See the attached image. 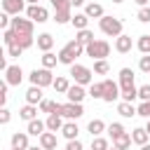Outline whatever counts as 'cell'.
<instances>
[{"instance_id":"1","label":"cell","mask_w":150,"mask_h":150,"mask_svg":"<svg viewBox=\"0 0 150 150\" xmlns=\"http://www.w3.org/2000/svg\"><path fill=\"white\" fill-rule=\"evenodd\" d=\"M82 54H84V45H80L77 40H70L68 45H63V47L59 49V63H63V66H73L75 59L82 56Z\"/></svg>"},{"instance_id":"2","label":"cell","mask_w":150,"mask_h":150,"mask_svg":"<svg viewBox=\"0 0 150 150\" xmlns=\"http://www.w3.org/2000/svg\"><path fill=\"white\" fill-rule=\"evenodd\" d=\"M70 70H68V75L77 82V84H82V87H87V84H91L94 82V70L91 68H87V66H82V63H73V66H68Z\"/></svg>"},{"instance_id":"3","label":"cell","mask_w":150,"mask_h":150,"mask_svg":"<svg viewBox=\"0 0 150 150\" xmlns=\"http://www.w3.org/2000/svg\"><path fill=\"white\" fill-rule=\"evenodd\" d=\"M98 28H101V33L108 35V38H117V35H122V21H120L117 16H108V14H103V16L98 19Z\"/></svg>"},{"instance_id":"4","label":"cell","mask_w":150,"mask_h":150,"mask_svg":"<svg viewBox=\"0 0 150 150\" xmlns=\"http://www.w3.org/2000/svg\"><path fill=\"white\" fill-rule=\"evenodd\" d=\"M84 54L91 56L94 61L105 59V56L110 54V42H108V40H94V42H89V45L84 47Z\"/></svg>"},{"instance_id":"5","label":"cell","mask_w":150,"mask_h":150,"mask_svg":"<svg viewBox=\"0 0 150 150\" xmlns=\"http://www.w3.org/2000/svg\"><path fill=\"white\" fill-rule=\"evenodd\" d=\"M30 84H38V87H52L54 84V75H52V68H35L30 75H28Z\"/></svg>"},{"instance_id":"6","label":"cell","mask_w":150,"mask_h":150,"mask_svg":"<svg viewBox=\"0 0 150 150\" xmlns=\"http://www.w3.org/2000/svg\"><path fill=\"white\" fill-rule=\"evenodd\" d=\"M26 16H28L30 21H35V23L49 21V12H47L42 5H28V7H26Z\"/></svg>"},{"instance_id":"7","label":"cell","mask_w":150,"mask_h":150,"mask_svg":"<svg viewBox=\"0 0 150 150\" xmlns=\"http://www.w3.org/2000/svg\"><path fill=\"white\" fill-rule=\"evenodd\" d=\"M61 115H63L66 120H80V117L84 115V108H82V103L68 101V103H61Z\"/></svg>"},{"instance_id":"8","label":"cell","mask_w":150,"mask_h":150,"mask_svg":"<svg viewBox=\"0 0 150 150\" xmlns=\"http://www.w3.org/2000/svg\"><path fill=\"white\" fill-rule=\"evenodd\" d=\"M120 98V82L115 80H103V101L105 103H112Z\"/></svg>"},{"instance_id":"9","label":"cell","mask_w":150,"mask_h":150,"mask_svg":"<svg viewBox=\"0 0 150 150\" xmlns=\"http://www.w3.org/2000/svg\"><path fill=\"white\" fill-rule=\"evenodd\" d=\"M5 82H7L9 87H19V84L23 82V70H21V66H9V68L5 70Z\"/></svg>"},{"instance_id":"10","label":"cell","mask_w":150,"mask_h":150,"mask_svg":"<svg viewBox=\"0 0 150 150\" xmlns=\"http://www.w3.org/2000/svg\"><path fill=\"white\" fill-rule=\"evenodd\" d=\"M26 0H2V12L12 14V16H19L23 9H26Z\"/></svg>"},{"instance_id":"11","label":"cell","mask_w":150,"mask_h":150,"mask_svg":"<svg viewBox=\"0 0 150 150\" xmlns=\"http://www.w3.org/2000/svg\"><path fill=\"white\" fill-rule=\"evenodd\" d=\"M66 96H68V101H73V103H82L84 96H89V91H84V87L75 82V84H70V89L66 91Z\"/></svg>"},{"instance_id":"12","label":"cell","mask_w":150,"mask_h":150,"mask_svg":"<svg viewBox=\"0 0 150 150\" xmlns=\"http://www.w3.org/2000/svg\"><path fill=\"white\" fill-rule=\"evenodd\" d=\"M33 26H35V21H30V19L12 16V28H14L16 33H33Z\"/></svg>"},{"instance_id":"13","label":"cell","mask_w":150,"mask_h":150,"mask_svg":"<svg viewBox=\"0 0 150 150\" xmlns=\"http://www.w3.org/2000/svg\"><path fill=\"white\" fill-rule=\"evenodd\" d=\"M131 47H134V42H131V35H117L115 38V52L117 54H129L131 52Z\"/></svg>"},{"instance_id":"14","label":"cell","mask_w":150,"mask_h":150,"mask_svg":"<svg viewBox=\"0 0 150 150\" xmlns=\"http://www.w3.org/2000/svg\"><path fill=\"white\" fill-rule=\"evenodd\" d=\"M120 98L134 103V98H138V87L136 84H120Z\"/></svg>"},{"instance_id":"15","label":"cell","mask_w":150,"mask_h":150,"mask_svg":"<svg viewBox=\"0 0 150 150\" xmlns=\"http://www.w3.org/2000/svg\"><path fill=\"white\" fill-rule=\"evenodd\" d=\"M38 141H40V148H45V150H56V131H45L42 136H38Z\"/></svg>"},{"instance_id":"16","label":"cell","mask_w":150,"mask_h":150,"mask_svg":"<svg viewBox=\"0 0 150 150\" xmlns=\"http://www.w3.org/2000/svg\"><path fill=\"white\" fill-rule=\"evenodd\" d=\"M42 87H38V84H30L28 87V91H26V103H33V105H38V103H42Z\"/></svg>"},{"instance_id":"17","label":"cell","mask_w":150,"mask_h":150,"mask_svg":"<svg viewBox=\"0 0 150 150\" xmlns=\"http://www.w3.org/2000/svg\"><path fill=\"white\" fill-rule=\"evenodd\" d=\"M35 45H38L40 52H52V47H54V38H52L49 33H40V35L35 38Z\"/></svg>"},{"instance_id":"18","label":"cell","mask_w":150,"mask_h":150,"mask_svg":"<svg viewBox=\"0 0 150 150\" xmlns=\"http://www.w3.org/2000/svg\"><path fill=\"white\" fill-rule=\"evenodd\" d=\"M45 122H47V129H49V131H61V129H63V124H66V122H63V115H59V112L47 115V120H45Z\"/></svg>"},{"instance_id":"19","label":"cell","mask_w":150,"mask_h":150,"mask_svg":"<svg viewBox=\"0 0 150 150\" xmlns=\"http://www.w3.org/2000/svg\"><path fill=\"white\" fill-rule=\"evenodd\" d=\"M26 131L30 134V136H42L45 131H47V122H42V120H30L28 122V127H26Z\"/></svg>"},{"instance_id":"20","label":"cell","mask_w":150,"mask_h":150,"mask_svg":"<svg viewBox=\"0 0 150 150\" xmlns=\"http://www.w3.org/2000/svg\"><path fill=\"white\" fill-rule=\"evenodd\" d=\"M61 134H63V138H66V141H73V138H77V136H80V127L75 124V120H68V122L63 124Z\"/></svg>"},{"instance_id":"21","label":"cell","mask_w":150,"mask_h":150,"mask_svg":"<svg viewBox=\"0 0 150 150\" xmlns=\"http://www.w3.org/2000/svg\"><path fill=\"white\" fill-rule=\"evenodd\" d=\"M28 131H16V134H12V148H21V150H28L30 145H28Z\"/></svg>"},{"instance_id":"22","label":"cell","mask_w":150,"mask_h":150,"mask_svg":"<svg viewBox=\"0 0 150 150\" xmlns=\"http://www.w3.org/2000/svg\"><path fill=\"white\" fill-rule=\"evenodd\" d=\"M131 141H134V143L141 148V145H145V143L150 141V134L145 131V127H136V129L131 131Z\"/></svg>"},{"instance_id":"23","label":"cell","mask_w":150,"mask_h":150,"mask_svg":"<svg viewBox=\"0 0 150 150\" xmlns=\"http://www.w3.org/2000/svg\"><path fill=\"white\" fill-rule=\"evenodd\" d=\"M84 14H87L89 19H101L105 12H103V5H98V2H87V5H84Z\"/></svg>"},{"instance_id":"24","label":"cell","mask_w":150,"mask_h":150,"mask_svg":"<svg viewBox=\"0 0 150 150\" xmlns=\"http://www.w3.org/2000/svg\"><path fill=\"white\" fill-rule=\"evenodd\" d=\"M117 112L122 117H134V115H138V108L134 103H129V101H120L117 103Z\"/></svg>"},{"instance_id":"25","label":"cell","mask_w":150,"mask_h":150,"mask_svg":"<svg viewBox=\"0 0 150 150\" xmlns=\"http://www.w3.org/2000/svg\"><path fill=\"white\" fill-rule=\"evenodd\" d=\"M40 112H47V115L59 112V115H61V103H56V101H52V98H42V103H40Z\"/></svg>"},{"instance_id":"26","label":"cell","mask_w":150,"mask_h":150,"mask_svg":"<svg viewBox=\"0 0 150 150\" xmlns=\"http://www.w3.org/2000/svg\"><path fill=\"white\" fill-rule=\"evenodd\" d=\"M19 117H21V120H26V122L35 120V117H38V105H33V103H26V105L19 110Z\"/></svg>"},{"instance_id":"27","label":"cell","mask_w":150,"mask_h":150,"mask_svg":"<svg viewBox=\"0 0 150 150\" xmlns=\"http://www.w3.org/2000/svg\"><path fill=\"white\" fill-rule=\"evenodd\" d=\"M16 45H19V47H23V49H30V47L35 45L33 33H16Z\"/></svg>"},{"instance_id":"28","label":"cell","mask_w":150,"mask_h":150,"mask_svg":"<svg viewBox=\"0 0 150 150\" xmlns=\"http://www.w3.org/2000/svg\"><path fill=\"white\" fill-rule=\"evenodd\" d=\"M105 129H108V127H105V122H103V120H91V122L87 124V131H89L91 136H101Z\"/></svg>"},{"instance_id":"29","label":"cell","mask_w":150,"mask_h":150,"mask_svg":"<svg viewBox=\"0 0 150 150\" xmlns=\"http://www.w3.org/2000/svg\"><path fill=\"white\" fill-rule=\"evenodd\" d=\"M52 87L56 89V94H66V91L70 89V82H68L66 75H59V77H54V84H52Z\"/></svg>"},{"instance_id":"30","label":"cell","mask_w":150,"mask_h":150,"mask_svg":"<svg viewBox=\"0 0 150 150\" xmlns=\"http://www.w3.org/2000/svg\"><path fill=\"white\" fill-rule=\"evenodd\" d=\"M40 61H42V68H54V66L59 63V54H52V52H42Z\"/></svg>"},{"instance_id":"31","label":"cell","mask_w":150,"mask_h":150,"mask_svg":"<svg viewBox=\"0 0 150 150\" xmlns=\"http://www.w3.org/2000/svg\"><path fill=\"white\" fill-rule=\"evenodd\" d=\"M131 143H134V141H131V134H122V136H117V138L112 141V145L120 148V150H129Z\"/></svg>"},{"instance_id":"32","label":"cell","mask_w":150,"mask_h":150,"mask_svg":"<svg viewBox=\"0 0 150 150\" xmlns=\"http://www.w3.org/2000/svg\"><path fill=\"white\" fill-rule=\"evenodd\" d=\"M73 26H75V30H84L87 28V23H89V16L82 12V14H73V21H70Z\"/></svg>"},{"instance_id":"33","label":"cell","mask_w":150,"mask_h":150,"mask_svg":"<svg viewBox=\"0 0 150 150\" xmlns=\"http://www.w3.org/2000/svg\"><path fill=\"white\" fill-rule=\"evenodd\" d=\"M75 40L80 42V45H89V42H94V33L89 30V28H84V30H77V35H75Z\"/></svg>"},{"instance_id":"34","label":"cell","mask_w":150,"mask_h":150,"mask_svg":"<svg viewBox=\"0 0 150 150\" xmlns=\"http://www.w3.org/2000/svg\"><path fill=\"white\" fill-rule=\"evenodd\" d=\"M136 49H138L141 54H150V35H138Z\"/></svg>"},{"instance_id":"35","label":"cell","mask_w":150,"mask_h":150,"mask_svg":"<svg viewBox=\"0 0 150 150\" xmlns=\"http://www.w3.org/2000/svg\"><path fill=\"white\" fill-rule=\"evenodd\" d=\"M105 131H108V136H110L112 141H115L117 136H122V134H127V131H124V127H122L120 122H112V124H108V129H105Z\"/></svg>"},{"instance_id":"36","label":"cell","mask_w":150,"mask_h":150,"mask_svg":"<svg viewBox=\"0 0 150 150\" xmlns=\"http://www.w3.org/2000/svg\"><path fill=\"white\" fill-rule=\"evenodd\" d=\"M108 148H110L108 138H103V136H91V150H108Z\"/></svg>"},{"instance_id":"37","label":"cell","mask_w":150,"mask_h":150,"mask_svg":"<svg viewBox=\"0 0 150 150\" xmlns=\"http://www.w3.org/2000/svg\"><path fill=\"white\" fill-rule=\"evenodd\" d=\"M134 70L131 68H122L120 70V84H134Z\"/></svg>"},{"instance_id":"38","label":"cell","mask_w":150,"mask_h":150,"mask_svg":"<svg viewBox=\"0 0 150 150\" xmlns=\"http://www.w3.org/2000/svg\"><path fill=\"white\" fill-rule=\"evenodd\" d=\"M89 96L103 101V82H91V84H89Z\"/></svg>"},{"instance_id":"39","label":"cell","mask_w":150,"mask_h":150,"mask_svg":"<svg viewBox=\"0 0 150 150\" xmlns=\"http://www.w3.org/2000/svg\"><path fill=\"white\" fill-rule=\"evenodd\" d=\"M54 21H56V23H61V26H63V23H70V21H73V14H70V9L56 12V14H54Z\"/></svg>"},{"instance_id":"40","label":"cell","mask_w":150,"mask_h":150,"mask_svg":"<svg viewBox=\"0 0 150 150\" xmlns=\"http://www.w3.org/2000/svg\"><path fill=\"white\" fill-rule=\"evenodd\" d=\"M108 70H110V66H108V61H105V59L94 61V73H96V75H105Z\"/></svg>"},{"instance_id":"41","label":"cell","mask_w":150,"mask_h":150,"mask_svg":"<svg viewBox=\"0 0 150 150\" xmlns=\"http://www.w3.org/2000/svg\"><path fill=\"white\" fill-rule=\"evenodd\" d=\"M136 19H138L141 23H150V5L141 7V9H138V14H136Z\"/></svg>"},{"instance_id":"42","label":"cell","mask_w":150,"mask_h":150,"mask_svg":"<svg viewBox=\"0 0 150 150\" xmlns=\"http://www.w3.org/2000/svg\"><path fill=\"white\" fill-rule=\"evenodd\" d=\"M138 70L150 75V54H143V56L138 59Z\"/></svg>"},{"instance_id":"43","label":"cell","mask_w":150,"mask_h":150,"mask_svg":"<svg viewBox=\"0 0 150 150\" xmlns=\"http://www.w3.org/2000/svg\"><path fill=\"white\" fill-rule=\"evenodd\" d=\"M49 2H52L54 12H63V9H70V7H73L70 0H49Z\"/></svg>"},{"instance_id":"44","label":"cell","mask_w":150,"mask_h":150,"mask_svg":"<svg viewBox=\"0 0 150 150\" xmlns=\"http://www.w3.org/2000/svg\"><path fill=\"white\" fill-rule=\"evenodd\" d=\"M0 28H2V30L12 28V14H7V12H2V14H0Z\"/></svg>"},{"instance_id":"45","label":"cell","mask_w":150,"mask_h":150,"mask_svg":"<svg viewBox=\"0 0 150 150\" xmlns=\"http://www.w3.org/2000/svg\"><path fill=\"white\" fill-rule=\"evenodd\" d=\"M138 98L141 101H150V84H141L138 87Z\"/></svg>"},{"instance_id":"46","label":"cell","mask_w":150,"mask_h":150,"mask_svg":"<svg viewBox=\"0 0 150 150\" xmlns=\"http://www.w3.org/2000/svg\"><path fill=\"white\" fill-rule=\"evenodd\" d=\"M138 115L141 117H150V101H141V105H138Z\"/></svg>"},{"instance_id":"47","label":"cell","mask_w":150,"mask_h":150,"mask_svg":"<svg viewBox=\"0 0 150 150\" xmlns=\"http://www.w3.org/2000/svg\"><path fill=\"white\" fill-rule=\"evenodd\" d=\"M23 52H26V49L19 47V45H9V47H7V56H21Z\"/></svg>"},{"instance_id":"48","label":"cell","mask_w":150,"mask_h":150,"mask_svg":"<svg viewBox=\"0 0 150 150\" xmlns=\"http://www.w3.org/2000/svg\"><path fill=\"white\" fill-rule=\"evenodd\" d=\"M66 150H84V145H82V141H80V138H73V141H68V143H66Z\"/></svg>"},{"instance_id":"49","label":"cell","mask_w":150,"mask_h":150,"mask_svg":"<svg viewBox=\"0 0 150 150\" xmlns=\"http://www.w3.org/2000/svg\"><path fill=\"white\" fill-rule=\"evenodd\" d=\"M9 120H12V112H9V110L2 105V110H0V124H7Z\"/></svg>"},{"instance_id":"50","label":"cell","mask_w":150,"mask_h":150,"mask_svg":"<svg viewBox=\"0 0 150 150\" xmlns=\"http://www.w3.org/2000/svg\"><path fill=\"white\" fill-rule=\"evenodd\" d=\"M7 87H9V84H7V82H2V87H0V105H5V103H7Z\"/></svg>"},{"instance_id":"51","label":"cell","mask_w":150,"mask_h":150,"mask_svg":"<svg viewBox=\"0 0 150 150\" xmlns=\"http://www.w3.org/2000/svg\"><path fill=\"white\" fill-rule=\"evenodd\" d=\"M70 5H73V7H82V5H84V0H70Z\"/></svg>"},{"instance_id":"52","label":"cell","mask_w":150,"mask_h":150,"mask_svg":"<svg viewBox=\"0 0 150 150\" xmlns=\"http://www.w3.org/2000/svg\"><path fill=\"white\" fill-rule=\"evenodd\" d=\"M138 7H145V5H150V0H134Z\"/></svg>"},{"instance_id":"53","label":"cell","mask_w":150,"mask_h":150,"mask_svg":"<svg viewBox=\"0 0 150 150\" xmlns=\"http://www.w3.org/2000/svg\"><path fill=\"white\" fill-rule=\"evenodd\" d=\"M141 150H150V143H145V145H141Z\"/></svg>"},{"instance_id":"54","label":"cell","mask_w":150,"mask_h":150,"mask_svg":"<svg viewBox=\"0 0 150 150\" xmlns=\"http://www.w3.org/2000/svg\"><path fill=\"white\" fill-rule=\"evenodd\" d=\"M145 131L150 134V117H148V124H145Z\"/></svg>"},{"instance_id":"55","label":"cell","mask_w":150,"mask_h":150,"mask_svg":"<svg viewBox=\"0 0 150 150\" xmlns=\"http://www.w3.org/2000/svg\"><path fill=\"white\" fill-rule=\"evenodd\" d=\"M26 2H28V5H38V0H26Z\"/></svg>"},{"instance_id":"56","label":"cell","mask_w":150,"mask_h":150,"mask_svg":"<svg viewBox=\"0 0 150 150\" xmlns=\"http://www.w3.org/2000/svg\"><path fill=\"white\" fill-rule=\"evenodd\" d=\"M112 2H115V5H120V2H124V0H112Z\"/></svg>"},{"instance_id":"57","label":"cell","mask_w":150,"mask_h":150,"mask_svg":"<svg viewBox=\"0 0 150 150\" xmlns=\"http://www.w3.org/2000/svg\"><path fill=\"white\" fill-rule=\"evenodd\" d=\"M28 150H45V148H28Z\"/></svg>"},{"instance_id":"58","label":"cell","mask_w":150,"mask_h":150,"mask_svg":"<svg viewBox=\"0 0 150 150\" xmlns=\"http://www.w3.org/2000/svg\"><path fill=\"white\" fill-rule=\"evenodd\" d=\"M108 150H120V148H115V145H112V148H108Z\"/></svg>"},{"instance_id":"59","label":"cell","mask_w":150,"mask_h":150,"mask_svg":"<svg viewBox=\"0 0 150 150\" xmlns=\"http://www.w3.org/2000/svg\"><path fill=\"white\" fill-rule=\"evenodd\" d=\"M12 150H21V148H12Z\"/></svg>"}]
</instances>
